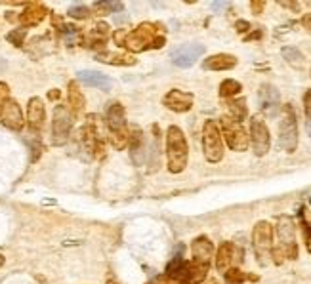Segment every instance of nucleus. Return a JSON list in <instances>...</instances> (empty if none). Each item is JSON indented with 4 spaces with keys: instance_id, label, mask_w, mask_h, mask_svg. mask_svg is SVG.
Listing matches in <instances>:
<instances>
[{
    "instance_id": "393cba45",
    "label": "nucleus",
    "mask_w": 311,
    "mask_h": 284,
    "mask_svg": "<svg viewBox=\"0 0 311 284\" xmlns=\"http://www.w3.org/2000/svg\"><path fill=\"white\" fill-rule=\"evenodd\" d=\"M229 111H231V115H233V121H237V122H241L247 117V105H245L243 99H241V101H231V103H229Z\"/></svg>"
},
{
    "instance_id": "f704fd0d",
    "label": "nucleus",
    "mask_w": 311,
    "mask_h": 284,
    "mask_svg": "<svg viewBox=\"0 0 311 284\" xmlns=\"http://www.w3.org/2000/svg\"><path fill=\"white\" fill-rule=\"evenodd\" d=\"M59 98V90H52L50 92V99H57Z\"/></svg>"
},
{
    "instance_id": "9b49d317",
    "label": "nucleus",
    "mask_w": 311,
    "mask_h": 284,
    "mask_svg": "<svg viewBox=\"0 0 311 284\" xmlns=\"http://www.w3.org/2000/svg\"><path fill=\"white\" fill-rule=\"evenodd\" d=\"M258 101H260V109L266 117H277V113L281 109V96L277 88L271 86V84L260 86Z\"/></svg>"
},
{
    "instance_id": "39448f33",
    "label": "nucleus",
    "mask_w": 311,
    "mask_h": 284,
    "mask_svg": "<svg viewBox=\"0 0 311 284\" xmlns=\"http://www.w3.org/2000/svg\"><path fill=\"white\" fill-rule=\"evenodd\" d=\"M203 147H204V156L208 162H220L224 156V143L220 138L218 126L214 121H206L203 128Z\"/></svg>"
},
{
    "instance_id": "cd10ccee",
    "label": "nucleus",
    "mask_w": 311,
    "mask_h": 284,
    "mask_svg": "<svg viewBox=\"0 0 311 284\" xmlns=\"http://www.w3.org/2000/svg\"><path fill=\"white\" fill-rule=\"evenodd\" d=\"M226 281L229 284H241L243 281H245V275L241 273L239 269H229L226 273Z\"/></svg>"
},
{
    "instance_id": "dca6fc26",
    "label": "nucleus",
    "mask_w": 311,
    "mask_h": 284,
    "mask_svg": "<svg viewBox=\"0 0 311 284\" xmlns=\"http://www.w3.org/2000/svg\"><path fill=\"white\" fill-rule=\"evenodd\" d=\"M237 65V57L229 54H218L208 57L203 63L204 69L208 71H227V69H233Z\"/></svg>"
},
{
    "instance_id": "2f4dec72",
    "label": "nucleus",
    "mask_w": 311,
    "mask_h": 284,
    "mask_svg": "<svg viewBox=\"0 0 311 284\" xmlns=\"http://www.w3.org/2000/svg\"><path fill=\"white\" fill-rule=\"evenodd\" d=\"M4 99H8V86L4 82H0V101H4Z\"/></svg>"
},
{
    "instance_id": "f3484780",
    "label": "nucleus",
    "mask_w": 311,
    "mask_h": 284,
    "mask_svg": "<svg viewBox=\"0 0 311 284\" xmlns=\"http://www.w3.org/2000/svg\"><path fill=\"white\" fill-rule=\"evenodd\" d=\"M44 117H46V113H44V105L40 98H32L29 101V107H27V121L31 124V128H34V130L42 128Z\"/></svg>"
},
{
    "instance_id": "f257e3e1",
    "label": "nucleus",
    "mask_w": 311,
    "mask_h": 284,
    "mask_svg": "<svg viewBox=\"0 0 311 284\" xmlns=\"http://www.w3.org/2000/svg\"><path fill=\"white\" fill-rule=\"evenodd\" d=\"M166 153H168V170L172 174L183 172L187 164V142L182 128L170 126L166 132Z\"/></svg>"
},
{
    "instance_id": "473e14b6",
    "label": "nucleus",
    "mask_w": 311,
    "mask_h": 284,
    "mask_svg": "<svg viewBox=\"0 0 311 284\" xmlns=\"http://www.w3.org/2000/svg\"><path fill=\"white\" fill-rule=\"evenodd\" d=\"M302 23H304V27L308 29L311 33V13H308V15H304V19H302Z\"/></svg>"
},
{
    "instance_id": "aec40b11",
    "label": "nucleus",
    "mask_w": 311,
    "mask_h": 284,
    "mask_svg": "<svg viewBox=\"0 0 311 284\" xmlns=\"http://www.w3.org/2000/svg\"><path fill=\"white\" fill-rule=\"evenodd\" d=\"M231 262H233V246L229 242H224L220 246V250H218V256H216V267H218V271L220 273L227 271V267L231 265Z\"/></svg>"
},
{
    "instance_id": "4be33fe9",
    "label": "nucleus",
    "mask_w": 311,
    "mask_h": 284,
    "mask_svg": "<svg viewBox=\"0 0 311 284\" xmlns=\"http://www.w3.org/2000/svg\"><path fill=\"white\" fill-rule=\"evenodd\" d=\"M69 105L75 111H80L84 107V96H82V92L78 90L76 82H71V84H69Z\"/></svg>"
},
{
    "instance_id": "b1692460",
    "label": "nucleus",
    "mask_w": 311,
    "mask_h": 284,
    "mask_svg": "<svg viewBox=\"0 0 311 284\" xmlns=\"http://www.w3.org/2000/svg\"><path fill=\"white\" fill-rule=\"evenodd\" d=\"M283 57L289 61L290 65H294V67H302V63H304V55H302L300 50L294 48V46L283 48Z\"/></svg>"
},
{
    "instance_id": "5701e85b",
    "label": "nucleus",
    "mask_w": 311,
    "mask_h": 284,
    "mask_svg": "<svg viewBox=\"0 0 311 284\" xmlns=\"http://www.w3.org/2000/svg\"><path fill=\"white\" fill-rule=\"evenodd\" d=\"M99 61H105V63H111V65H130L134 63V57L130 55H122V54H99L97 55Z\"/></svg>"
},
{
    "instance_id": "a211bd4d",
    "label": "nucleus",
    "mask_w": 311,
    "mask_h": 284,
    "mask_svg": "<svg viewBox=\"0 0 311 284\" xmlns=\"http://www.w3.org/2000/svg\"><path fill=\"white\" fill-rule=\"evenodd\" d=\"M191 252H193L195 262L208 263L210 256H212V252H214V246H212V242L208 241L206 237H199V239H197V241L193 242V246H191Z\"/></svg>"
},
{
    "instance_id": "412c9836",
    "label": "nucleus",
    "mask_w": 311,
    "mask_h": 284,
    "mask_svg": "<svg viewBox=\"0 0 311 284\" xmlns=\"http://www.w3.org/2000/svg\"><path fill=\"white\" fill-rule=\"evenodd\" d=\"M21 23L23 25H27V27H31V25H38V23L44 19V10L40 6H29L27 10L21 13Z\"/></svg>"
},
{
    "instance_id": "6ab92c4d",
    "label": "nucleus",
    "mask_w": 311,
    "mask_h": 284,
    "mask_svg": "<svg viewBox=\"0 0 311 284\" xmlns=\"http://www.w3.org/2000/svg\"><path fill=\"white\" fill-rule=\"evenodd\" d=\"M166 275L174 279V281H180V283H187V275H189V263H185L182 258H176L168 263L166 267Z\"/></svg>"
},
{
    "instance_id": "c756f323",
    "label": "nucleus",
    "mask_w": 311,
    "mask_h": 284,
    "mask_svg": "<svg viewBox=\"0 0 311 284\" xmlns=\"http://www.w3.org/2000/svg\"><path fill=\"white\" fill-rule=\"evenodd\" d=\"M23 38H25V31H11V33L8 34V40H10L13 46H21Z\"/></svg>"
},
{
    "instance_id": "72a5a7b5",
    "label": "nucleus",
    "mask_w": 311,
    "mask_h": 284,
    "mask_svg": "<svg viewBox=\"0 0 311 284\" xmlns=\"http://www.w3.org/2000/svg\"><path fill=\"white\" fill-rule=\"evenodd\" d=\"M237 29H241V31L245 29V31H247V29H248V23L247 21H239V23H237Z\"/></svg>"
},
{
    "instance_id": "6e6552de",
    "label": "nucleus",
    "mask_w": 311,
    "mask_h": 284,
    "mask_svg": "<svg viewBox=\"0 0 311 284\" xmlns=\"http://www.w3.org/2000/svg\"><path fill=\"white\" fill-rule=\"evenodd\" d=\"M222 128H224V136H226L227 145L233 151H247L248 147V138L245 128L241 126V122L233 121V119H222Z\"/></svg>"
},
{
    "instance_id": "c85d7f7f",
    "label": "nucleus",
    "mask_w": 311,
    "mask_h": 284,
    "mask_svg": "<svg viewBox=\"0 0 311 284\" xmlns=\"http://www.w3.org/2000/svg\"><path fill=\"white\" fill-rule=\"evenodd\" d=\"M69 15H71V17H75V19H84V17L90 15V10L84 8V6H75V8H71V10H69Z\"/></svg>"
},
{
    "instance_id": "20e7f679",
    "label": "nucleus",
    "mask_w": 311,
    "mask_h": 284,
    "mask_svg": "<svg viewBox=\"0 0 311 284\" xmlns=\"http://www.w3.org/2000/svg\"><path fill=\"white\" fill-rule=\"evenodd\" d=\"M279 145L287 153H294L298 145V126H296V115L292 105L283 109V121L279 126Z\"/></svg>"
},
{
    "instance_id": "a878e982",
    "label": "nucleus",
    "mask_w": 311,
    "mask_h": 284,
    "mask_svg": "<svg viewBox=\"0 0 311 284\" xmlns=\"http://www.w3.org/2000/svg\"><path fill=\"white\" fill-rule=\"evenodd\" d=\"M241 92V84L237 80H224L222 86H220V94L222 98H229V96H235Z\"/></svg>"
},
{
    "instance_id": "1a4fd4ad",
    "label": "nucleus",
    "mask_w": 311,
    "mask_h": 284,
    "mask_svg": "<svg viewBox=\"0 0 311 284\" xmlns=\"http://www.w3.org/2000/svg\"><path fill=\"white\" fill-rule=\"evenodd\" d=\"M203 54H204V46H201V44H183L180 48L172 50L170 59L174 65L187 69V67L195 65V61Z\"/></svg>"
},
{
    "instance_id": "bb28decb",
    "label": "nucleus",
    "mask_w": 311,
    "mask_h": 284,
    "mask_svg": "<svg viewBox=\"0 0 311 284\" xmlns=\"http://www.w3.org/2000/svg\"><path fill=\"white\" fill-rule=\"evenodd\" d=\"M304 111H306V130L311 136V90H308L304 96Z\"/></svg>"
},
{
    "instance_id": "f8f14e48",
    "label": "nucleus",
    "mask_w": 311,
    "mask_h": 284,
    "mask_svg": "<svg viewBox=\"0 0 311 284\" xmlns=\"http://www.w3.org/2000/svg\"><path fill=\"white\" fill-rule=\"evenodd\" d=\"M250 134H252V147H254V153H256L258 156H264V154L269 151L271 140H269L268 126H266V122L262 121L260 117H254V119H252Z\"/></svg>"
},
{
    "instance_id": "9d476101",
    "label": "nucleus",
    "mask_w": 311,
    "mask_h": 284,
    "mask_svg": "<svg viewBox=\"0 0 311 284\" xmlns=\"http://www.w3.org/2000/svg\"><path fill=\"white\" fill-rule=\"evenodd\" d=\"M0 122L10 130H21L23 128V113L21 107L13 99L0 101Z\"/></svg>"
},
{
    "instance_id": "0eeeda50",
    "label": "nucleus",
    "mask_w": 311,
    "mask_h": 284,
    "mask_svg": "<svg viewBox=\"0 0 311 284\" xmlns=\"http://www.w3.org/2000/svg\"><path fill=\"white\" fill-rule=\"evenodd\" d=\"M73 128V117L71 111L65 105H57L54 109V122H52V142L54 145H63L69 140V134Z\"/></svg>"
},
{
    "instance_id": "423d86ee",
    "label": "nucleus",
    "mask_w": 311,
    "mask_h": 284,
    "mask_svg": "<svg viewBox=\"0 0 311 284\" xmlns=\"http://www.w3.org/2000/svg\"><path fill=\"white\" fill-rule=\"evenodd\" d=\"M271 241H273V229L268 221H260L254 227V235H252V242H254V252H256L258 262L262 265H268V260L271 258V252H273V246H271Z\"/></svg>"
},
{
    "instance_id": "ddd939ff",
    "label": "nucleus",
    "mask_w": 311,
    "mask_h": 284,
    "mask_svg": "<svg viewBox=\"0 0 311 284\" xmlns=\"http://www.w3.org/2000/svg\"><path fill=\"white\" fill-rule=\"evenodd\" d=\"M277 235H279L281 248L285 252V256L294 260L296 258V239H294V225L290 218H281L279 227H277Z\"/></svg>"
},
{
    "instance_id": "7ed1b4c3",
    "label": "nucleus",
    "mask_w": 311,
    "mask_h": 284,
    "mask_svg": "<svg viewBox=\"0 0 311 284\" xmlns=\"http://www.w3.org/2000/svg\"><path fill=\"white\" fill-rule=\"evenodd\" d=\"M162 44H164V36H157L155 31H153V25L143 23L136 31L128 33L124 46H128L132 52H141V50H145L149 46L151 48H161Z\"/></svg>"
},
{
    "instance_id": "4468645a",
    "label": "nucleus",
    "mask_w": 311,
    "mask_h": 284,
    "mask_svg": "<svg viewBox=\"0 0 311 284\" xmlns=\"http://www.w3.org/2000/svg\"><path fill=\"white\" fill-rule=\"evenodd\" d=\"M164 105L172 111H178V113H185V111L191 109L193 105V96L182 92V90H170L166 96H164Z\"/></svg>"
},
{
    "instance_id": "7c9ffc66",
    "label": "nucleus",
    "mask_w": 311,
    "mask_h": 284,
    "mask_svg": "<svg viewBox=\"0 0 311 284\" xmlns=\"http://www.w3.org/2000/svg\"><path fill=\"white\" fill-rule=\"evenodd\" d=\"M126 36H128V31L120 29V31L115 33V42H117L118 46H124V44H126Z\"/></svg>"
},
{
    "instance_id": "f03ea898",
    "label": "nucleus",
    "mask_w": 311,
    "mask_h": 284,
    "mask_svg": "<svg viewBox=\"0 0 311 284\" xmlns=\"http://www.w3.org/2000/svg\"><path fill=\"white\" fill-rule=\"evenodd\" d=\"M124 109L120 103H113L107 111V126L111 134V142L117 149H124L128 143V132L124 124Z\"/></svg>"
},
{
    "instance_id": "4c0bfd02",
    "label": "nucleus",
    "mask_w": 311,
    "mask_h": 284,
    "mask_svg": "<svg viewBox=\"0 0 311 284\" xmlns=\"http://www.w3.org/2000/svg\"><path fill=\"white\" fill-rule=\"evenodd\" d=\"M107 284H117V283H113V281H111V283H107Z\"/></svg>"
},
{
    "instance_id": "c9c22d12",
    "label": "nucleus",
    "mask_w": 311,
    "mask_h": 284,
    "mask_svg": "<svg viewBox=\"0 0 311 284\" xmlns=\"http://www.w3.org/2000/svg\"><path fill=\"white\" fill-rule=\"evenodd\" d=\"M252 10H254V11L262 10V4H252Z\"/></svg>"
},
{
    "instance_id": "e433bc0d",
    "label": "nucleus",
    "mask_w": 311,
    "mask_h": 284,
    "mask_svg": "<svg viewBox=\"0 0 311 284\" xmlns=\"http://www.w3.org/2000/svg\"><path fill=\"white\" fill-rule=\"evenodd\" d=\"M2 265H4V256L0 254V267H2Z\"/></svg>"
},
{
    "instance_id": "2eb2a0df",
    "label": "nucleus",
    "mask_w": 311,
    "mask_h": 284,
    "mask_svg": "<svg viewBox=\"0 0 311 284\" xmlns=\"http://www.w3.org/2000/svg\"><path fill=\"white\" fill-rule=\"evenodd\" d=\"M78 80L80 82H84L86 86H92V88H99V90H111L113 86V82H111V78L105 77L103 73H99V71H78Z\"/></svg>"
}]
</instances>
